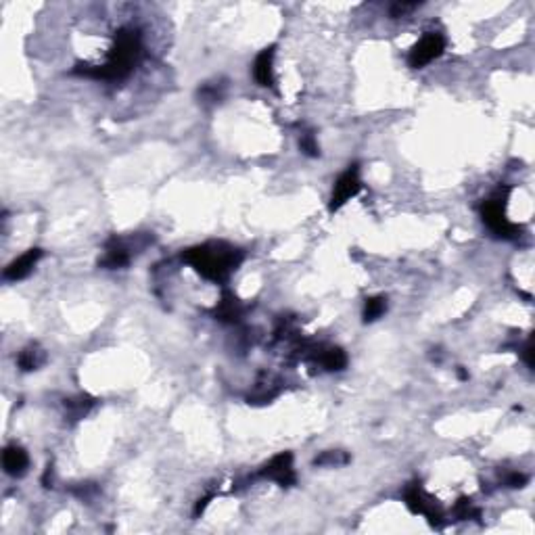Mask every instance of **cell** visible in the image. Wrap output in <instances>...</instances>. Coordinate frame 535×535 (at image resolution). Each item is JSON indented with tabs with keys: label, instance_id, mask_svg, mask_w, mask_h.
<instances>
[{
	"label": "cell",
	"instance_id": "cell-1",
	"mask_svg": "<svg viewBox=\"0 0 535 535\" xmlns=\"http://www.w3.org/2000/svg\"><path fill=\"white\" fill-rule=\"evenodd\" d=\"M142 55V36L138 30L124 28L118 32L116 42L102 65H78L74 74L94 80H122L126 78Z\"/></svg>",
	"mask_w": 535,
	"mask_h": 535
},
{
	"label": "cell",
	"instance_id": "cell-2",
	"mask_svg": "<svg viewBox=\"0 0 535 535\" xmlns=\"http://www.w3.org/2000/svg\"><path fill=\"white\" fill-rule=\"evenodd\" d=\"M182 259L188 261L203 279L224 283L243 261V253L226 243H205L184 251Z\"/></svg>",
	"mask_w": 535,
	"mask_h": 535
},
{
	"label": "cell",
	"instance_id": "cell-3",
	"mask_svg": "<svg viewBox=\"0 0 535 535\" xmlns=\"http://www.w3.org/2000/svg\"><path fill=\"white\" fill-rule=\"evenodd\" d=\"M481 216H483V222L490 226V230L502 239H516V234L521 232V228L512 222H508L506 213H504V199H490L481 205Z\"/></svg>",
	"mask_w": 535,
	"mask_h": 535
},
{
	"label": "cell",
	"instance_id": "cell-4",
	"mask_svg": "<svg viewBox=\"0 0 535 535\" xmlns=\"http://www.w3.org/2000/svg\"><path fill=\"white\" fill-rule=\"evenodd\" d=\"M446 50V40L439 34H424L416 46L410 50L408 63L414 69H420L424 65H429L431 61H435L437 57H441V52Z\"/></svg>",
	"mask_w": 535,
	"mask_h": 535
},
{
	"label": "cell",
	"instance_id": "cell-5",
	"mask_svg": "<svg viewBox=\"0 0 535 535\" xmlns=\"http://www.w3.org/2000/svg\"><path fill=\"white\" fill-rule=\"evenodd\" d=\"M259 477L272 479L281 488H291L295 483V470H293V456L289 452L274 456L261 470Z\"/></svg>",
	"mask_w": 535,
	"mask_h": 535
},
{
	"label": "cell",
	"instance_id": "cell-6",
	"mask_svg": "<svg viewBox=\"0 0 535 535\" xmlns=\"http://www.w3.org/2000/svg\"><path fill=\"white\" fill-rule=\"evenodd\" d=\"M360 188H362L360 170H358V166H349V170L345 174H341V178L335 184V190L331 197V211L341 209L351 197H356L360 193Z\"/></svg>",
	"mask_w": 535,
	"mask_h": 535
},
{
	"label": "cell",
	"instance_id": "cell-7",
	"mask_svg": "<svg viewBox=\"0 0 535 535\" xmlns=\"http://www.w3.org/2000/svg\"><path fill=\"white\" fill-rule=\"evenodd\" d=\"M42 257V249H30L25 251L23 255H19L17 259H13L7 268H5V279L7 281H21L25 279L34 268L36 263L40 261Z\"/></svg>",
	"mask_w": 535,
	"mask_h": 535
},
{
	"label": "cell",
	"instance_id": "cell-8",
	"mask_svg": "<svg viewBox=\"0 0 535 535\" xmlns=\"http://www.w3.org/2000/svg\"><path fill=\"white\" fill-rule=\"evenodd\" d=\"M274 55H276V48L270 46V48L261 50L257 55V59H255L253 76H255L259 86L274 88Z\"/></svg>",
	"mask_w": 535,
	"mask_h": 535
},
{
	"label": "cell",
	"instance_id": "cell-9",
	"mask_svg": "<svg viewBox=\"0 0 535 535\" xmlns=\"http://www.w3.org/2000/svg\"><path fill=\"white\" fill-rule=\"evenodd\" d=\"M406 504H408V508H410L412 512L424 514L431 523H437V518H441L439 512L435 510V504H433L429 498H426V494H424L416 483L406 490Z\"/></svg>",
	"mask_w": 535,
	"mask_h": 535
},
{
	"label": "cell",
	"instance_id": "cell-10",
	"mask_svg": "<svg viewBox=\"0 0 535 535\" xmlns=\"http://www.w3.org/2000/svg\"><path fill=\"white\" fill-rule=\"evenodd\" d=\"M30 464V458H28V452L19 446H9L3 454V466H5V472L11 474V477H21L25 472Z\"/></svg>",
	"mask_w": 535,
	"mask_h": 535
},
{
	"label": "cell",
	"instance_id": "cell-11",
	"mask_svg": "<svg viewBox=\"0 0 535 535\" xmlns=\"http://www.w3.org/2000/svg\"><path fill=\"white\" fill-rule=\"evenodd\" d=\"M216 316L222 320V323H237V320L243 316V305L234 295L224 293L222 301L216 305Z\"/></svg>",
	"mask_w": 535,
	"mask_h": 535
},
{
	"label": "cell",
	"instance_id": "cell-12",
	"mask_svg": "<svg viewBox=\"0 0 535 535\" xmlns=\"http://www.w3.org/2000/svg\"><path fill=\"white\" fill-rule=\"evenodd\" d=\"M316 360L320 362V366L327 368V370H343L347 366V356L339 347L320 349V353H316Z\"/></svg>",
	"mask_w": 535,
	"mask_h": 535
},
{
	"label": "cell",
	"instance_id": "cell-13",
	"mask_svg": "<svg viewBox=\"0 0 535 535\" xmlns=\"http://www.w3.org/2000/svg\"><path fill=\"white\" fill-rule=\"evenodd\" d=\"M130 261V253H128V249L124 247V245H120L118 241H111L109 245H107V253H105V257L100 259V265H105V268H122V265H126Z\"/></svg>",
	"mask_w": 535,
	"mask_h": 535
},
{
	"label": "cell",
	"instance_id": "cell-14",
	"mask_svg": "<svg viewBox=\"0 0 535 535\" xmlns=\"http://www.w3.org/2000/svg\"><path fill=\"white\" fill-rule=\"evenodd\" d=\"M44 362V351L38 347V345H30L25 347L19 358H17V366L23 370V372H32V370H38V366Z\"/></svg>",
	"mask_w": 535,
	"mask_h": 535
},
{
	"label": "cell",
	"instance_id": "cell-15",
	"mask_svg": "<svg viewBox=\"0 0 535 535\" xmlns=\"http://www.w3.org/2000/svg\"><path fill=\"white\" fill-rule=\"evenodd\" d=\"M387 312V299L385 297H370L364 305V323H374Z\"/></svg>",
	"mask_w": 535,
	"mask_h": 535
},
{
	"label": "cell",
	"instance_id": "cell-16",
	"mask_svg": "<svg viewBox=\"0 0 535 535\" xmlns=\"http://www.w3.org/2000/svg\"><path fill=\"white\" fill-rule=\"evenodd\" d=\"M92 404H94V402H92L88 395H80V397H76V400L65 402V408H67V412H69V416H72L74 420H80V418L86 416V412L92 408Z\"/></svg>",
	"mask_w": 535,
	"mask_h": 535
},
{
	"label": "cell",
	"instance_id": "cell-17",
	"mask_svg": "<svg viewBox=\"0 0 535 535\" xmlns=\"http://www.w3.org/2000/svg\"><path fill=\"white\" fill-rule=\"evenodd\" d=\"M345 462H347V456L343 452H325L323 456H318L314 460V464H320V466H325V464L337 466V464H345Z\"/></svg>",
	"mask_w": 535,
	"mask_h": 535
},
{
	"label": "cell",
	"instance_id": "cell-18",
	"mask_svg": "<svg viewBox=\"0 0 535 535\" xmlns=\"http://www.w3.org/2000/svg\"><path fill=\"white\" fill-rule=\"evenodd\" d=\"M299 146H301V151L307 155V157H318V142H316V138H314V134H301V138H299Z\"/></svg>",
	"mask_w": 535,
	"mask_h": 535
},
{
	"label": "cell",
	"instance_id": "cell-19",
	"mask_svg": "<svg viewBox=\"0 0 535 535\" xmlns=\"http://www.w3.org/2000/svg\"><path fill=\"white\" fill-rule=\"evenodd\" d=\"M416 7H418L416 3H397V5H393V7H391V17H402V15H406V13L414 11Z\"/></svg>",
	"mask_w": 535,
	"mask_h": 535
},
{
	"label": "cell",
	"instance_id": "cell-20",
	"mask_svg": "<svg viewBox=\"0 0 535 535\" xmlns=\"http://www.w3.org/2000/svg\"><path fill=\"white\" fill-rule=\"evenodd\" d=\"M525 483H527V477H525V474L514 472V474L508 477V485H510V488H523Z\"/></svg>",
	"mask_w": 535,
	"mask_h": 535
},
{
	"label": "cell",
	"instance_id": "cell-21",
	"mask_svg": "<svg viewBox=\"0 0 535 535\" xmlns=\"http://www.w3.org/2000/svg\"><path fill=\"white\" fill-rule=\"evenodd\" d=\"M523 353H525V362H527V366H533V345H531V339L527 341Z\"/></svg>",
	"mask_w": 535,
	"mask_h": 535
}]
</instances>
